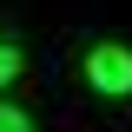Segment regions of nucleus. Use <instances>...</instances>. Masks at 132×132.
<instances>
[{
    "instance_id": "obj_1",
    "label": "nucleus",
    "mask_w": 132,
    "mask_h": 132,
    "mask_svg": "<svg viewBox=\"0 0 132 132\" xmlns=\"http://www.w3.org/2000/svg\"><path fill=\"white\" fill-rule=\"evenodd\" d=\"M86 79H93V93H106V99H126L132 93V46H93L86 53Z\"/></svg>"
},
{
    "instance_id": "obj_2",
    "label": "nucleus",
    "mask_w": 132,
    "mask_h": 132,
    "mask_svg": "<svg viewBox=\"0 0 132 132\" xmlns=\"http://www.w3.org/2000/svg\"><path fill=\"white\" fill-rule=\"evenodd\" d=\"M13 73H20V46H13V40H0V86L13 79Z\"/></svg>"
},
{
    "instance_id": "obj_3",
    "label": "nucleus",
    "mask_w": 132,
    "mask_h": 132,
    "mask_svg": "<svg viewBox=\"0 0 132 132\" xmlns=\"http://www.w3.org/2000/svg\"><path fill=\"white\" fill-rule=\"evenodd\" d=\"M0 132H33V119L20 112V106H0Z\"/></svg>"
}]
</instances>
